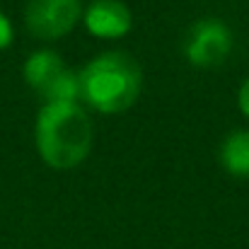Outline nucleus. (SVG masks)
<instances>
[{"label": "nucleus", "instance_id": "423d86ee", "mask_svg": "<svg viewBox=\"0 0 249 249\" xmlns=\"http://www.w3.org/2000/svg\"><path fill=\"white\" fill-rule=\"evenodd\" d=\"M63 71H66V66H63L61 56L56 51H49V49L32 53L27 58V63H24V78H27V83L32 85L34 89H39L41 94L53 85V80Z\"/></svg>", "mask_w": 249, "mask_h": 249}, {"label": "nucleus", "instance_id": "f257e3e1", "mask_svg": "<svg viewBox=\"0 0 249 249\" xmlns=\"http://www.w3.org/2000/svg\"><path fill=\"white\" fill-rule=\"evenodd\" d=\"M92 124L75 102L46 104L36 119V148L56 169L80 165L92 148Z\"/></svg>", "mask_w": 249, "mask_h": 249}, {"label": "nucleus", "instance_id": "0eeeda50", "mask_svg": "<svg viewBox=\"0 0 249 249\" xmlns=\"http://www.w3.org/2000/svg\"><path fill=\"white\" fill-rule=\"evenodd\" d=\"M223 167L232 174H249V131H237L220 148Z\"/></svg>", "mask_w": 249, "mask_h": 249}, {"label": "nucleus", "instance_id": "6e6552de", "mask_svg": "<svg viewBox=\"0 0 249 249\" xmlns=\"http://www.w3.org/2000/svg\"><path fill=\"white\" fill-rule=\"evenodd\" d=\"M10 41H12V24H10V19L0 12V49L10 46Z\"/></svg>", "mask_w": 249, "mask_h": 249}, {"label": "nucleus", "instance_id": "20e7f679", "mask_svg": "<svg viewBox=\"0 0 249 249\" xmlns=\"http://www.w3.org/2000/svg\"><path fill=\"white\" fill-rule=\"evenodd\" d=\"M232 46V34L225 22L208 17L198 19L186 39V58L194 66H218Z\"/></svg>", "mask_w": 249, "mask_h": 249}, {"label": "nucleus", "instance_id": "f03ea898", "mask_svg": "<svg viewBox=\"0 0 249 249\" xmlns=\"http://www.w3.org/2000/svg\"><path fill=\"white\" fill-rule=\"evenodd\" d=\"M80 97L104 114L128 109L141 92V68L124 51H107L92 58L78 75Z\"/></svg>", "mask_w": 249, "mask_h": 249}, {"label": "nucleus", "instance_id": "39448f33", "mask_svg": "<svg viewBox=\"0 0 249 249\" xmlns=\"http://www.w3.org/2000/svg\"><path fill=\"white\" fill-rule=\"evenodd\" d=\"M85 24L97 36L116 39V36H124L131 29V12L124 2L99 0V2L89 5V10L85 12Z\"/></svg>", "mask_w": 249, "mask_h": 249}, {"label": "nucleus", "instance_id": "1a4fd4ad", "mask_svg": "<svg viewBox=\"0 0 249 249\" xmlns=\"http://www.w3.org/2000/svg\"><path fill=\"white\" fill-rule=\"evenodd\" d=\"M240 109L245 116H249V80H245V85L240 87Z\"/></svg>", "mask_w": 249, "mask_h": 249}, {"label": "nucleus", "instance_id": "7ed1b4c3", "mask_svg": "<svg viewBox=\"0 0 249 249\" xmlns=\"http://www.w3.org/2000/svg\"><path fill=\"white\" fill-rule=\"evenodd\" d=\"M80 17V0H29L24 10L27 27L39 39H58L73 29Z\"/></svg>", "mask_w": 249, "mask_h": 249}]
</instances>
